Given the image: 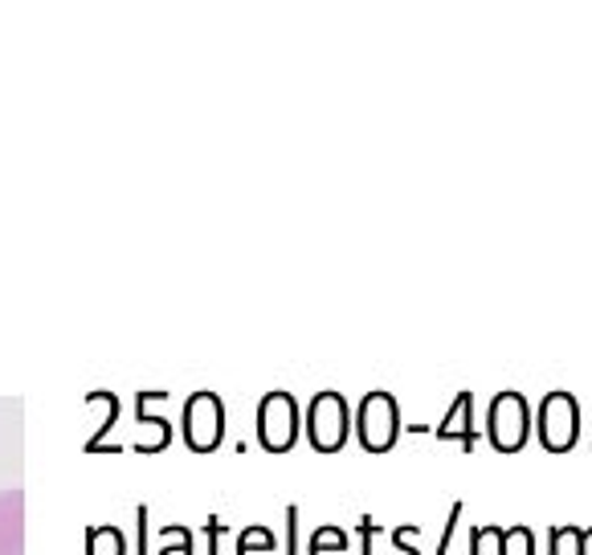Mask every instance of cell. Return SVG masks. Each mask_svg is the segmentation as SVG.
<instances>
[{
	"label": "cell",
	"instance_id": "15",
	"mask_svg": "<svg viewBox=\"0 0 592 555\" xmlns=\"http://www.w3.org/2000/svg\"><path fill=\"white\" fill-rule=\"evenodd\" d=\"M413 535H417V528H413V523H405V528L392 531L389 543H392V547H396V555H421L417 547H409V540H413Z\"/></svg>",
	"mask_w": 592,
	"mask_h": 555
},
{
	"label": "cell",
	"instance_id": "6",
	"mask_svg": "<svg viewBox=\"0 0 592 555\" xmlns=\"http://www.w3.org/2000/svg\"><path fill=\"white\" fill-rule=\"evenodd\" d=\"M185 437L197 454H213L225 437V409L217 392H192L185 404Z\"/></svg>",
	"mask_w": 592,
	"mask_h": 555
},
{
	"label": "cell",
	"instance_id": "11",
	"mask_svg": "<svg viewBox=\"0 0 592 555\" xmlns=\"http://www.w3.org/2000/svg\"><path fill=\"white\" fill-rule=\"evenodd\" d=\"M237 555H275V535L266 528H249L237 540Z\"/></svg>",
	"mask_w": 592,
	"mask_h": 555
},
{
	"label": "cell",
	"instance_id": "10",
	"mask_svg": "<svg viewBox=\"0 0 592 555\" xmlns=\"http://www.w3.org/2000/svg\"><path fill=\"white\" fill-rule=\"evenodd\" d=\"M584 528H556L548 531V555H580Z\"/></svg>",
	"mask_w": 592,
	"mask_h": 555
},
{
	"label": "cell",
	"instance_id": "5",
	"mask_svg": "<svg viewBox=\"0 0 592 555\" xmlns=\"http://www.w3.org/2000/svg\"><path fill=\"white\" fill-rule=\"evenodd\" d=\"M258 442L266 454H287L299 442V400L290 392H266L258 404Z\"/></svg>",
	"mask_w": 592,
	"mask_h": 555
},
{
	"label": "cell",
	"instance_id": "14",
	"mask_svg": "<svg viewBox=\"0 0 592 555\" xmlns=\"http://www.w3.org/2000/svg\"><path fill=\"white\" fill-rule=\"evenodd\" d=\"M458 523H462V502H454V507H449L446 531H442V540H437L434 555H449V543H454V531H458Z\"/></svg>",
	"mask_w": 592,
	"mask_h": 555
},
{
	"label": "cell",
	"instance_id": "3",
	"mask_svg": "<svg viewBox=\"0 0 592 555\" xmlns=\"http://www.w3.org/2000/svg\"><path fill=\"white\" fill-rule=\"evenodd\" d=\"M356 437L368 454H389L396 437H401V409H396V397L392 392H368L356 409Z\"/></svg>",
	"mask_w": 592,
	"mask_h": 555
},
{
	"label": "cell",
	"instance_id": "1",
	"mask_svg": "<svg viewBox=\"0 0 592 555\" xmlns=\"http://www.w3.org/2000/svg\"><path fill=\"white\" fill-rule=\"evenodd\" d=\"M532 433L548 454H572L580 442V400L572 392H548L539 400V413L532 421Z\"/></svg>",
	"mask_w": 592,
	"mask_h": 555
},
{
	"label": "cell",
	"instance_id": "2",
	"mask_svg": "<svg viewBox=\"0 0 592 555\" xmlns=\"http://www.w3.org/2000/svg\"><path fill=\"white\" fill-rule=\"evenodd\" d=\"M487 442L499 449V454H520L523 445L532 442V404L523 392L506 388L491 400L487 409Z\"/></svg>",
	"mask_w": 592,
	"mask_h": 555
},
{
	"label": "cell",
	"instance_id": "7",
	"mask_svg": "<svg viewBox=\"0 0 592 555\" xmlns=\"http://www.w3.org/2000/svg\"><path fill=\"white\" fill-rule=\"evenodd\" d=\"M437 442H462V449L470 454L478 445V429H474V392H458L449 413L442 417V425L434 429Z\"/></svg>",
	"mask_w": 592,
	"mask_h": 555
},
{
	"label": "cell",
	"instance_id": "9",
	"mask_svg": "<svg viewBox=\"0 0 592 555\" xmlns=\"http://www.w3.org/2000/svg\"><path fill=\"white\" fill-rule=\"evenodd\" d=\"M306 555H347V535L339 528H319Z\"/></svg>",
	"mask_w": 592,
	"mask_h": 555
},
{
	"label": "cell",
	"instance_id": "16",
	"mask_svg": "<svg viewBox=\"0 0 592 555\" xmlns=\"http://www.w3.org/2000/svg\"><path fill=\"white\" fill-rule=\"evenodd\" d=\"M287 555H299V507H287Z\"/></svg>",
	"mask_w": 592,
	"mask_h": 555
},
{
	"label": "cell",
	"instance_id": "8",
	"mask_svg": "<svg viewBox=\"0 0 592 555\" xmlns=\"http://www.w3.org/2000/svg\"><path fill=\"white\" fill-rule=\"evenodd\" d=\"M87 555H123V535L115 528H90Z\"/></svg>",
	"mask_w": 592,
	"mask_h": 555
},
{
	"label": "cell",
	"instance_id": "12",
	"mask_svg": "<svg viewBox=\"0 0 592 555\" xmlns=\"http://www.w3.org/2000/svg\"><path fill=\"white\" fill-rule=\"evenodd\" d=\"M503 555H535L532 528H506L503 531Z\"/></svg>",
	"mask_w": 592,
	"mask_h": 555
},
{
	"label": "cell",
	"instance_id": "4",
	"mask_svg": "<svg viewBox=\"0 0 592 555\" xmlns=\"http://www.w3.org/2000/svg\"><path fill=\"white\" fill-rule=\"evenodd\" d=\"M351 433V413H347V400L339 392H319L306 409V437L319 454H339Z\"/></svg>",
	"mask_w": 592,
	"mask_h": 555
},
{
	"label": "cell",
	"instance_id": "13",
	"mask_svg": "<svg viewBox=\"0 0 592 555\" xmlns=\"http://www.w3.org/2000/svg\"><path fill=\"white\" fill-rule=\"evenodd\" d=\"M470 555H503V531L478 528L474 540H470Z\"/></svg>",
	"mask_w": 592,
	"mask_h": 555
},
{
	"label": "cell",
	"instance_id": "18",
	"mask_svg": "<svg viewBox=\"0 0 592 555\" xmlns=\"http://www.w3.org/2000/svg\"><path fill=\"white\" fill-rule=\"evenodd\" d=\"M580 555H592V528H584V543H580Z\"/></svg>",
	"mask_w": 592,
	"mask_h": 555
},
{
	"label": "cell",
	"instance_id": "17",
	"mask_svg": "<svg viewBox=\"0 0 592 555\" xmlns=\"http://www.w3.org/2000/svg\"><path fill=\"white\" fill-rule=\"evenodd\" d=\"M360 540H364V555H376V535H380V531H376V523L372 519H360Z\"/></svg>",
	"mask_w": 592,
	"mask_h": 555
}]
</instances>
